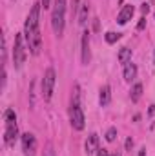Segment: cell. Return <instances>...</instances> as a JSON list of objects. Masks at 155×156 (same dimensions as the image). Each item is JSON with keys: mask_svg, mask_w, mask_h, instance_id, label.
<instances>
[{"mask_svg": "<svg viewBox=\"0 0 155 156\" xmlns=\"http://www.w3.org/2000/svg\"><path fill=\"white\" fill-rule=\"evenodd\" d=\"M40 5L35 4L26 18V26H24V37L28 40V47L33 55H39L42 49V38H40V27H39V18H40Z\"/></svg>", "mask_w": 155, "mask_h": 156, "instance_id": "obj_1", "label": "cell"}, {"mask_svg": "<svg viewBox=\"0 0 155 156\" xmlns=\"http://www.w3.org/2000/svg\"><path fill=\"white\" fill-rule=\"evenodd\" d=\"M66 24V0H55L53 4V13H51V26L55 35H62Z\"/></svg>", "mask_w": 155, "mask_h": 156, "instance_id": "obj_2", "label": "cell"}, {"mask_svg": "<svg viewBox=\"0 0 155 156\" xmlns=\"http://www.w3.org/2000/svg\"><path fill=\"white\" fill-rule=\"evenodd\" d=\"M55 82H57V78H55V69H53V67L46 69L44 78H42V98H44L46 102H49V100H51V96H53Z\"/></svg>", "mask_w": 155, "mask_h": 156, "instance_id": "obj_3", "label": "cell"}, {"mask_svg": "<svg viewBox=\"0 0 155 156\" xmlns=\"http://www.w3.org/2000/svg\"><path fill=\"white\" fill-rule=\"evenodd\" d=\"M26 60V47H24V37L18 33L15 35V47H13V64L15 69H20Z\"/></svg>", "mask_w": 155, "mask_h": 156, "instance_id": "obj_4", "label": "cell"}, {"mask_svg": "<svg viewBox=\"0 0 155 156\" xmlns=\"http://www.w3.org/2000/svg\"><path fill=\"white\" fill-rule=\"evenodd\" d=\"M70 120H71V127L75 131H82L84 129L86 118H84V113H82L80 105H71V109H70Z\"/></svg>", "mask_w": 155, "mask_h": 156, "instance_id": "obj_5", "label": "cell"}, {"mask_svg": "<svg viewBox=\"0 0 155 156\" xmlns=\"http://www.w3.org/2000/svg\"><path fill=\"white\" fill-rule=\"evenodd\" d=\"M22 149H24V154L26 156H35L37 151V140L31 133H26L22 134Z\"/></svg>", "mask_w": 155, "mask_h": 156, "instance_id": "obj_6", "label": "cell"}, {"mask_svg": "<svg viewBox=\"0 0 155 156\" xmlns=\"http://www.w3.org/2000/svg\"><path fill=\"white\" fill-rule=\"evenodd\" d=\"M18 136V127H17V122H11V123H6V133H4V142L7 145H15V140Z\"/></svg>", "mask_w": 155, "mask_h": 156, "instance_id": "obj_7", "label": "cell"}, {"mask_svg": "<svg viewBox=\"0 0 155 156\" xmlns=\"http://www.w3.org/2000/svg\"><path fill=\"white\" fill-rule=\"evenodd\" d=\"M84 149H86V154H88V156H91V154H95V153H99V136H97L95 133H91V134L88 136Z\"/></svg>", "mask_w": 155, "mask_h": 156, "instance_id": "obj_8", "label": "cell"}, {"mask_svg": "<svg viewBox=\"0 0 155 156\" xmlns=\"http://www.w3.org/2000/svg\"><path fill=\"white\" fill-rule=\"evenodd\" d=\"M91 53H89V33H82V64H89Z\"/></svg>", "mask_w": 155, "mask_h": 156, "instance_id": "obj_9", "label": "cell"}, {"mask_svg": "<svg viewBox=\"0 0 155 156\" xmlns=\"http://www.w3.org/2000/svg\"><path fill=\"white\" fill-rule=\"evenodd\" d=\"M133 13H135V7H133V5H124V7L120 9L119 16H117V22H119L120 26H124V24H126L128 20H131Z\"/></svg>", "mask_w": 155, "mask_h": 156, "instance_id": "obj_10", "label": "cell"}, {"mask_svg": "<svg viewBox=\"0 0 155 156\" xmlns=\"http://www.w3.org/2000/svg\"><path fill=\"white\" fill-rule=\"evenodd\" d=\"M99 102H100V105H102V107L110 105V102H112V87H110V85H104V87L100 89Z\"/></svg>", "mask_w": 155, "mask_h": 156, "instance_id": "obj_11", "label": "cell"}, {"mask_svg": "<svg viewBox=\"0 0 155 156\" xmlns=\"http://www.w3.org/2000/svg\"><path fill=\"white\" fill-rule=\"evenodd\" d=\"M135 76H137V66L135 64H126L124 66V80L126 82H131V80H135Z\"/></svg>", "mask_w": 155, "mask_h": 156, "instance_id": "obj_12", "label": "cell"}, {"mask_svg": "<svg viewBox=\"0 0 155 156\" xmlns=\"http://www.w3.org/2000/svg\"><path fill=\"white\" fill-rule=\"evenodd\" d=\"M88 15H89V5H88V2H84V4H80V11H78V24L80 26L86 24Z\"/></svg>", "mask_w": 155, "mask_h": 156, "instance_id": "obj_13", "label": "cell"}, {"mask_svg": "<svg viewBox=\"0 0 155 156\" xmlns=\"http://www.w3.org/2000/svg\"><path fill=\"white\" fill-rule=\"evenodd\" d=\"M119 62L124 64V66L131 62V49H130V47H122V49L119 51Z\"/></svg>", "mask_w": 155, "mask_h": 156, "instance_id": "obj_14", "label": "cell"}, {"mask_svg": "<svg viewBox=\"0 0 155 156\" xmlns=\"http://www.w3.org/2000/svg\"><path fill=\"white\" fill-rule=\"evenodd\" d=\"M141 96H142V85H141V83H135V85L131 87L130 98H131V102H139V100H141Z\"/></svg>", "mask_w": 155, "mask_h": 156, "instance_id": "obj_15", "label": "cell"}, {"mask_svg": "<svg viewBox=\"0 0 155 156\" xmlns=\"http://www.w3.org/2000/svg\"><path fill=\"white\" fill-rule=\"evenodd\" d=\"M4 118H6V123L17 122V115H15V111H13V109H7V111L4 113Z\"/></svg>", "mask_w": 155, "mask_h": 156, "instance_id": "obj_16", "label": "cell"}, {"mask_svg": "<svg viewBox=\"0 0 155 156\" xmlns=\"http://www.w3.org/2000/svg\"><path fill=\"white\" fill-rule=\"evenodd\" d=\"M119 38H120V33H113V31L106 33V42H108V44H115Z\"/></svg>", "mask_w": 155, "mask_h": 156, "instance_id": "obj_17", "label": "cell"}, {"mask_svg": "<svg viewBox=\"0 0 155 156\" xmlns=\"http://www.w3.org/2000/svg\"><path fill=\"white\" fill-rule=\"evenodd\" d=\"M115 138H117V129L115 127H110L108 133H106V140L108 142H115Z\"/></svg>", "mask_w": 155, "mask_h": 156, "instance_id": "obj_18", "label": "cell"}, {"mask_svg": "<svg viewBox=\"0 0 155 156\" xmlns=\"http://www.w3.org/2000/svg\"><path fill=\"white\" fill-rule=\"evenodd\" d=\"M44 156H55V151H53V145L51 144H47V147L44 151Z\"/></svg>", "mask_w": 155, "mask_h": 156, "instance_id": "obj_19", "label": "cell"}, {"mask_svg": "<svg viewBox=\"0 0 155 156\" xmlns=\"http://www.w3.org/2000/svg\"><path fill=\"white\" fill-rule=\"evenodd\" d=\"M144 27H146V18H144V16H142V18H141V20H139V24H137V29H139V31H142V29H144Z\"/></svg>", "mask_w": 155, "mask_h": 156, "instance_id": "obj_20", "label": "cell"}, {"mask_svg": "<svg viewBox=\"0 0 155 156\" xmlns=\"http://www.w3.org/2000/svg\"><path fill=\"white\" fill-rule=\"evenodd\" d=\"M124 147H126V151H131V147H133V140H131V138H128V140H126V144H124Z\"/></svg>", "mask_w": 155, "mask_h": 156, "instance_id": "obj_21", "label": "cell"}, {"mask_svg": "<svg viewBox=\"0 0 155 156\" xmlns=\"http://www.w3.org/2000/svg\"><path fill=\"white\" fill-rule=\"evenodd\" d=\"M141 11H142V13L146 15V13L150 11V5H148V4H142V7H141Z\"/></svg>", "mask_w": 155, "mask_h": 156, "instance_id": "obj_22", "label": "cell"}, {"mask_svg": "<svg viewBox=\"0 0 155 156\" xmlns=\"http://www.w3.org/2000/svg\"><path fill=\"white\" fill-rule=\"evenodd\" d=\"M97 156H110V154H108V151H106V149H99Z\"/></svg>", "mask_w": 155, "mask_h": 156, "instance_id": "obj_23", "label": "cell"}, {"mask_svg": "<svg viewBox=\"0 0 155 156\" xmlns=\"http://www.w3.org/2000/svg\"><path fill=\"white\" fill-rule=\"evenodd\" d=\"M40 4L44 5V9H47V7H49V0H40Z\"/></svg>", "mask_w": 155, "mask_h": 156, "instance_id": "obj_24", "label": "cell"}, {"mask_svg": "<svg viewBox=\"0 0 155 156\" xmlns=\"http://www.w3.org/2000/svg\"><path fill=\"white\" fill-rule=\"evenodd\" d=\"M77 7H78V0H73V15L77 13Z\"/></svg>", "mask_w": 155, "mask_h": 156, "instance_id": "obj_25", "label": "cell"}, {"mask_svg": "<svg viewBox=\"0 0 155 156\" xmlns=\"http://www.w3.org/2000/svg\"><path fill=\"white\" fill-rule=\"evenodd\" d=\"M139 156H146V147H142V149L139 151Z\"/></svg>", "mask_w": 155, "mask_h": 156, "instance_id": "obj_26", "label": "cell"}, {"mask_svg": "<svg viewBox=\"0 0 155 156\" xmlns=\"http://www.w3.org/2000/svg\"><path fill=\"white\" fill-rule=\"evenodd\" d=\"M150 115H155V105H150Z\"/></svg>", "mask_w": 155, "mask_h": 156, "instance_id": "obj_27", "label": "cell"}, {"mask_svg": "<svg viewBox=\"0 0 155 156\" xmlns=\"http://www.w3.org/2000/svg\"><path fill=\"white\" fill-rule=\"evenodd\" d=\"M110 156H120V154H110Z\"/></svg>", "mask_w": 155, "mask_h": 156, "instance_id": "obj_28", "label": "cell"}, {"mask_svg": "<svg viewBox=\"0 0 155 156\" xmlns=\"http://www.w3.org/2000/svg\"><path fill=\"white\" fill-rule=\"evenodd\" d=\"M153 60H155V58H153Z\"/></svg>", "mask_w": 155, "mask_h": 156, "instance_id": "obj_29", "label": "cell"}]
</instances>
